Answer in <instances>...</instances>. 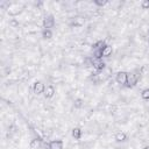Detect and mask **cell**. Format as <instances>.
<instances>
[{"instance_id":"1","label":"cell","mask_w":149,"mask_h":149,"mask_svg":"<svg viewBox=\"0 0 149 149\" xmlns=\"http://www.w3.org/2000/svg\"><path fill=\"white\" fill-rule=\"evenodd\" d=\"M55 26V17L54 15H47L44 19H43V27L44 29H51L52 27Z\"/></svg>"},{"instance_id":"2","label":"cell","mask_w":149,"mask_h":149,"mask_svg":"<svg viewBox=\"0 0 149 149\" xmlns=\"http://www.w3.org/2000/svg\"><path fill=\"white\" fill-rule=\"evenodd\" d=\"M91 63H92L93 68H94L97 71H101V70H104V68H105V62H104L101 58H95V57H93V58L91 59Z\"/></svg>"},{"instance_id":"3","label":"cell","mask_w":149,"mask_h":149,"mask_svg":"<svg viewBox=\"0 0 149 149\" xmlns=\"http://www.w3.org/2000/svg\"><path fill=\"white\" fill-rule=\"evenodd\" d=\"M115 80L118 84H121V85L127 84V72L126 71H119L115 74Z\"/></svg>"},{"instance_id":"4","label":"cell","mask_w":149,"mask_h":149,"mask_svg":"<svg viewBox=\"0 0 149 149\" xmlns=\"http://www.w3.org/2000/svg\"><path fill=\"white\" fill-rule=\"evenodd\" d=\"M137 83V76L133 72H127V86L133 87Z\"/></svg>"},{"instance_id":"5","label":"cell","mask_w":149,"mask_h":149,"mask_svg":"<svg viewBox=\"0 0 149 149\" xmlns=\"http://www.w3.org/2000/svg\"><path fill=\"white\" fill-rule=\"evenodd\" d=\"M44 90H45V86L42 81H35L33 84V92L35 94H41V93H44Z\"/></svg>"},{"instance_id":"6","label":"cell","mask_w":149,"mask_h":149,"mask_svg":"<svg viewBox=\"0 0 149 149\" xmlns=\"http://www.w3.org/2000/svg\"><path fill=\"white\" fill-rule=\"evenodd\" d=\"M113 52V48L109 44H105L101 49V57H109Z\"/></svg>"},{"instance_id":"7","label":"cell","mask_w":149,"mask_h":149,"mask_svg":"<svg viewBox=\"0 0 149 149\" xmlns=\"http://www.w3.org/2000/svg\"><path fill=\"white\" fill-rule=\"evenodd\" d=\"M49 149H63L62 140H52L49 142Z\"/></svg>"},{"instance_id":"8","label":"cell","mask_w":149,"mask_h":149,"mask_svg":"<svg viewBox=\"0 0 149 149\" xmlns=\"http://www.w3.org/2000/svg\"><path fill=\"white\" fill-rule=\"evenodd\" d=\"M56 91H55V87L52 85H49V86H45V90H44V97L47 99H50L55 95Z\"/></svg>"},{"instance_id":"9","label":"cell","mask_w":149,"mask_h":149,"mask_svg":"<svg viewBox=\"0 0 149 149\" xmlns=\"http://www.w3.org/2000/svg\"><path fill=\"white\" fill-rule=\"evenodd\" d=\"M71 134H72V137H73L74 140H80V137H81V135H83V130H81L79 127H74V128L72 129Z\"/></svg>"},{"instance_id":"10","label":"cell","mask_w":149,"mask_h":149,"mask_svg":"<svg viewBox=\"0 0 149 149\" xmlns=\"http://www.w3.org/2000/svg\"><path fill=\"white\" fill-rule=\"evenodd\" d=\"M114 137H115V140H116L118 142H123V141L127 140V134H126L125 132H118Z\"/></svg>"},{"instance_id":"11","label":"cell","mask_w":149,"mask_h":149,"mask_svg":"<svg viewBox=\"0 0 149 149\" xmlns=\"http://www.w3.org/2000/svg\"><path fill=\"white\" fill-rule=\"evenodd\" d=\"M29 147H30V149H38L41 147V140L40 139H33Z\"/></svg>"},{"instance_id":"12","label":"cell","mask_w":149,"mask_h":149,"mask_svg":"<svg viewBox=\"0 0 149 149\" xmlns=\"http://www.w3.org/2000/svg\"><path fill=\"white\" fill-rule=\"evenodd\" d=\"M42 37L44 40H50L52 37V31L51 29H43L42 30Z\"/></svg>"},{"instance_id":"13","label":"cell","mask_w":149,"mask_h":149,"mask_svg":"<svg viewBox=\"0 0 149 149\" xmlns=\"http://www.w3.org/2000/svg\"><path fill=\"white\" fill-rule=\"evenodd\" d=\"M141 97H142V99H144V100H149V87H148V88H144V90L141 92Z\"/></svg>"},{"instance_id":"14","label":"cell","mask_w":149,"mask_h":149,"mask_svg":"<svg viewBox=\"0 0 149 149\" xmlns=\"http://www.w3.org/2000/svg\"><path fill=\"white\" fill-rule=\"evenodd\" d=\"M73 23H74V26H81V24H84V19H81V17H76L74 21H73Z\"/></svg>"},{"instance_id":"15","label":"cell","mask_w":149,"mask_h":149,"mask_svg":"<svg viewBox=\"0 0 149 149\" xmlns=\"http://www.w3.org/2000/svg\"><path fill=\"white\" fill-rule=\"evenodd\" d=\"M73 105H74L76 108H80L83 106V100L81 99H76L74 102H73Z\"/></svg>"},{"instance_id":"16","label":"cell","mask_w":149,"mask_h":149,"mask_svg":"<svg viewBox=\"0 0 149 149\" xmlns=\"http://www.w3.org/2000/svg\"><path fill=\"white\" fill-rule=\"evenodd\" d=\"M141 7H142L143 9H149V0H142Z\"/></svg>"},{"instance_id":"17","label":"cell","mask_w":149,"mask_h":149,"mask_svg":"<svg viewBox=\"0 0 149 149\" xmlns=\"http://www.w3.org/2000/svg\"><path fill=\"white\" fill-rule=\"evenodd\" d=\"M94 3L97 6H104L107 3V0H94Z\"/></svg>"},{"instance_id":"18","label":"cell","mask_w":149,"mask_h":149,"mask_svg":"<svg viewBox=\"0 0 149 149\" xmlns=\"http://www.w3.org/2000/svg\"><path fill=\"white\" fill-rule=\"evenodd\" d=\"M17 24V22H16V20H12L10 21V26H13V27H15Z\"/></svg>"},{"instance_id":"19","label":"cell","mask_w":149,"mask_h":149,"mask_svg":"<svg viewBox=\"0 0 149 149\" xmlns=\"http://www.w3.org/2000/svg\"><path fill=\"white\" fill-rule=\"evenodd\" d=\"M143 149H149V147H148V146H147V147H144V148H143Z\"/></svg>"}]
</instances>
